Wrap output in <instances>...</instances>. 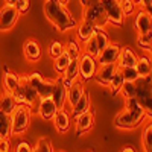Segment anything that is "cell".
I'll return each mask as SVG.
<instances>
[{
  "label": "cell",
  "mask_w": 152,
  "mask_h": 152,
  "mask_svg": "<svg viewBox=\"0 0 152 152\" xmlns=\"http://www.w3.org/2000/svg\"><path fill=\"white\" fill-rule=\"evenodd\" d=\"M64 52H66L72 59H78V58L81 56V53H82L79 41H76V40H73V38H70V40L64 44Z\"/></svg>",
  "instance_id": "f1b7e54d"
},
{
  "label": "cell",
  "mask_w": 152,
  "mask_h": 152,
  "mask_svg": "<svg viewBox=\"0 0 152 152\" xmlns=\"http://www.w3.org/2000/svg\"><path fill=\"white\" fill-rule=\"evenodd\" d=\"M151 58H152V52H151Z\"/></svg>",
  "instance_id": "db71d44e"
},
{
  "label": "cell",
  "mask_w": 152,
  "mask_h": 152,
  "mask_svg": "<svg viewBox=\"0 0 152 152\" xmlns=\"http://www.w3.org/2000/svg\"><path fill=\"white\" fill-rule=\"evenodd\" d=\"M123 78H125V82H135L140 76H138L135 67H125V69H120Z\"/></svg>",
  "instance_id": "8d00e7d4"
},
{
  "label": "cell",
  "mask_w": 152,
  "mask_h": 152,
  "mask_svg": "<svg viewBox=\"0 0 152 152\" xmlns=\"http://www.w3.org/2000/svg\"><path fill=\"white\" fill-rule=\"evenodd\" d=\"M20 87V75L11 72L8 67H5V73H3V88L6 93L14 94Z\"/></svg>",
  "instance_id": "ffe728a7"
},
{
  "label": "cell",
  "mask_w": 152,
  "mask_h": 152,
  "mask_svg": "<svg viewBox=\"0 0 152 152\" xmlns=\"http://www.w3.org/2000/svg\"><path fill=\"white\" fill-rule=\"evenodd\" d=\"M70 61H72V58H70L66 52H62L58 58H55V59H53V69H55V72L61 76L62 73L66 72L67 66L70 64Z\"/></svg>",
  "instance_id": "f546056e"
},
{
  "label": "cell",
  "mask_w": 152,
  "mask_h": 152,
  "mask_svg": "<svg viewBox=\"0 0 152 152\" xmlns=\"http://www.w3.org/2000/svg\"><path fill=\"white\" fill-rule=\"evenodd\" d=\"M15 108H17V100L11 93L3 91L2 94H0V111L11 116L12 111H14Z\"/></svg>",
  "instance_id": "d4e9b609"
},
{
  "label": "cell",
  "mask_w": 152,
  "mask_h": 152,
  "mask_svg": "<svg viewBox=\"0 0 152 152\" xmlns=\"http://www.w3.org/2000/svg\"><path fill=\"white\" fill-rule=\"evenodd\" d=\"M142 145H143V152H152V120L145 126V129H143Z\"/></svg>",
  "instance_id": "4dcf8cb0"
},
{
  "label": "cell",
  "mask_w": 152,
  "mask_h": 152,
  "mask_svg": "<svg viewBox=\"0 0 152 152\" xmlns=\"http://www.w3.org/2000/svg\"><path fill=\"white\" fill-rule=\"evenodd\" d=\"M44 2H47V0H44Z\"/></svg>",
  "instance_id": "9f6ffc18"
},
{
  "label": "cell",
  "mask_w": 152,
  "mask_h": 152,
  "mask_svg": "<svg viewBox=\"0 0 152 152\" xmlns=\"http://www.w3.org/2000/svg\"><path fill=\"white\" fill-rule=\"evenodd\" d=\"M84 53L90 55V56H93V58H97V56H99V47H97V43H96L94 34L91 35V38H90L87 43H84Z\"/></svg>",
  "instance_id": "d6a6232c"
},
{
  "label": "cell",
  "mask_w": 152,
  "mask_h": 152,
  "mask_svg": "<svg viewBox=\"0 0 152 152\" xmlns=\"http://www.w3.org/2000/svg\"><path fill=\"white\" fill-rule=\"evenodd\" d=\"M145 11L148 12V14L151 15V18H152V3H151L149 6H146V8H145Z\"/></svg>",
  "instance_id": "bcb514c9"
},
{
  "label": "cell",
  "mask_w": 152,
  "mask_h": 152,
  "mask_svg": "<svg viewBox=\"0 0 152 152\" xmlns=\"http://www.w3.org/2000/svg\"><path fill=\"white\" fill-rule=\"evenodd\" d=\"M28 81L29 84L37 90V94L40 99L44 97H52L53 88L56 84V79H50V78H44L40 72H32L28 73Z\"/></svg>",
  "instance_id": "8992f818"
},
{
  "label": "cell",
  "mask_w": 152,
  "mask_h": 152,
  "mask_svg": "<svg viewBox=\"0 0 152 152\" xmlns=\"http://www.w3.org/2000/svg\"><path fill=\"white\" fill-rule=\"evenodd\" d=\"M82 20L91 23L96 29H104L108 24L107 14H105V11L100 3H94V5H90L88 8H85Z\"/></svg>",
  "instance_id": "ba28073f"
},
{
  "label": "cell",
  "mask_w": 152,
  "mask_h": 152,
  "mask_svg": "<svg viewBox=\"0 0 152 152\" xmlns=\"http://www.w3.org/2000/svg\"><path fill=\"white\" fill-rule=\"evenodd\" d=\"M79 3L82 5V8L85 9V8H88V6H90L91 3H90V0H79Z\"/></svg>",
  "instance_id": "7bdbcfd3"
},
{
  "label": "cell",
  "mask_w": 152,
  "mask_h": 152,
  "mask_svg": "<svg viewBox=\"0 0 152 152\" xmlns=\"http://www.w3.org/2000/svg\"><path fill=\"white\" fill-rule=\"evenodd\" d=\"M32 119V113L29 107L17 105V108L11 114V123H12V135H21L28 131Z\"/></svg>",
  "instance_id": "5b68a950"
},
{
  "label": "cell",
  "mask_w": 152,
  "mask_h": 152,
  "mask_svg": "<svg viewBox=\"0 0 152 152\" xmlns=\"http://www.w3.org/2000/svg\"><path fill=\"white\" fill-rule=\"evenodd\" d=\"M132 2H134L135 5H142V0H132Z\"/></svg>",
  "instance_id": "681fc988"
},
{
  "label": "cell",
  "mask_w": 152,
  "mask_h": 152,
  "mask_svg": "<svg viewBox=\"0 0 152 152\" xmlns=\"http://www.w3.org/2000/svg\"><path fill=\"white\" fill-rule=\"evenodd\" d=\"M62 52H64V44H62V43H59V41H52V43H50V46H49V55L52 56L53 59L58 58Z\"/></svg>",
  "instance_id": "74e56055"
},
{
  "label": "cell",
  "mask_w": 152,
  "mask_h": 152,
  "mask_svg": "<svg viewBox=\"0 0 152 152\" xmlns=\"http://www.w3.org/2000/svg\"><path fill=\"white\" fill-rule=\"evenodd\" d=\"M18 2V0H5L6 5H11V6H15V3Z\"/></svg>",
  "instance_id": "f6af8a7d"
},
{
  "label": "cell",
  "mask_w": 152,
  "mask_h": 152,
  "mask_svg": "<svg viewBox=\"0 0 152 152\" xmlns=\"http://www.w3.org/2000/svg\"><path fill=\"white\" fill-rule=\"evenodd\" d=\"M15 8L17 11L21 14H26V12H29V8H31V2L29 0H18V2L15 3Z\"/></svg>",
  "instance_id": "ab89813d"
},
{
  "label": "cell",
  "mask_w": 152,
  "mask_h": 152,
  "mask_svg": "<svg viewBox=\"0 0 152 152\" xmlns=\"http://www.w3.org/2000/svg\"><path fill=\"white\" fill-rule=\"evenodd\" d=\"M90 107H91L90 94L85 91L84 96L70 108V117H72V119H76L78 116H81V114H84V113H87V111H90Z\"/></svg>",
  "instance_id": "7402d4cb"
},
{
  "label": "cell",
  "mask_w": 152,
  "mask_h": 152,
  "mask_svg": "<svg viewBox=\"0 0 152 152\" xmlns=\"http://www.w3.org/2000/svg\"><path fill=\"white\" fill-rule=\"evenodd\" d=\"M152 3V0H142V5H143V8H146V6H149Z\"/></svg>",
  "instance_id": "7dc6e473"
},
{
  "label": "cell",
  "mask_w": 152,
  "mask_h": 152,
  "mask_svg": "<svg viewBox=\"0 0 152 152\" xmlns=\"http://www.w3.org/2000/svg\"><path fill=\"white\" fill-rule=\"evenodd\" d=\"M23 55L29 62H37L40 61L41 55H43V50H41V46L37 40L34 38H28L23 44Z\"/></svg>",
  "instance_id": "9a60e30c"
},
{
  "label": "cell",
  "mask_w": 152,
  "mask_h": 152,
  "mask_svg": "<svg viewBox=\"0 0 152 152\" xmlns=\"http://www.w3.org/2000/svg\"><path fill=\"white\" fill-rule=\"evenodd\" d=\"M58 152H64V151H58Z\"/></svg>",
  "instance_id": "f5cc1de1"
},
{
  "label": "cell",
  "mask_w": 152,
  "mask_h": 152,
  "mask_svg": "<svg viewBox=\"0 0 152 152\" xmlns=\"http://www.w3.org/2000/svg\"><path fill=\"white\" fill-rule=\"evenodd\" d=\"M125 99H128V97H134L135 94V82H125L123 88H122V93Z\"/></svg>",
  "instance_id": "f35d334b"
},
{
  "label": "cell",
  "mask_w": 152,
  "mask_h": 152,
  "mask_svg": "<svg viewBox=\"0 0 152 152\" xmlns=\"http://www.w3.org/2000/svg\"><path fill=\"white\" fill-rule=\"evenodd\" d=\"M117 72L116 64H105V66H99L96 73H94V81L104 87H108L111 79L114 78V75Z\"/></svg>",
  "instance_id": "5bb4252c"
},
{
  "label": "cell",
  "mask_w": 152,
  "mask_h": 152,
  "mask_svg": "<svg viewBox=\"0 0 152 152\" xmlns=\"http://www.w3.org/2000/svg\"><path fill=\"white\" fill-rule=\"evenodd\" d=\"M44 15L53 24V28L61 34L76 29V26H78V23H76L75 17L72 15V12L67 9V6L58 3L56 0L44 2Z\"/></svg>",
  "instance_id": "6da1fadb"
},
{
  "label": "cell",
  "mask_w": 152,
  "mask_h": 152,
  "mask_svg": "<svg viewBox=\"0 0 152 152\" xmlns=\"http://www.w3.org/2000/svg\"><path fill=\"white\" fill-rule=\"evenodd\" d=\"M52 99L56 104L58 110H64L67 107V88L62 84V76L56 78V84H55L53 93H52Z\"/></svg>",
  "instance_id": "e0dca14e"
},
{
  "label": "cell",
  "mask_w": 152,
  "mask_h": 152,
  "mask_svg": "<svg viewBox=\"0 0 152 152\" xmlns=\"http://www.w3.org/2000/svg\"><path fill=\"white\" fill-rule=\"evenodd\" d=\"M61 76H62L64 81H70V82L78 81L79 79V62H78V59H72L70 64L66 69V72L62 73Z\"/></svg>",
  "instance_id": "484cf974"
},
{
  "label": "cell",
  "mask_w": 152,
  "mask_h": 152,
  "mask_svg": "<svg viewBox=\"0 0 152 152\" xmlns=\"http://www.w3.org/2000/svg\"><path fill=\"white\" fill-rule=\"evenodd\" d=\"M135 70L138 73L140 78H145V76H149L152 73V58L148 53H143L137 58V64H135Z\"/></svg>",
  "instance_id": "603a6c76"
},
{
  "label": "cell",
  "mask_w": 152,
  "mask_h": 152,
  "mask_svg": "<svg viewBox=\"0 0 152 152\" xmlns=\"http://www.w3.org/2000/svg\"><path fill=\"white\" fill-rule=\"evenodd\" d=\"M32 151H34V148L28 142H18L14 149V152H32Z\"/></svg>",
  "instance_id": "60d3db41"
},
{
  "label": "cell",
  "mask_w": 152,
  "mask_h": 152,
  "mask_svg": "<svg viewBox=\"0 0 152 152\" xmlns=\"http://www.w3.org/2000/svg\"><path fill=\"white\" fill-rule=\"evenodd\" d=\"M94 126V111H87L75 119V131L76 135H82L91 131Z\"/></svg>",
  "instance_id": "7c38bea8"
},
{
  "label": "cell",
  "mask_w": 152,
  "mask_h": 152,
  "mask_svg": "<svg viewBox=\"0 0 152 152\" xmlns=\"http://www.w3.org/2000/svg\"><path fill=\"white\" fill-rule=\"evenodd\" d=\"M120 50L122 47L117 44V43H110L102 52L99 53V56L96 58L97 64L99 66H105V64H116L117 59H119V55H120Z\"/></svg>",
  "instance_id": "8fae6325"
},
{
  "label": "cell",
  "mask_w": 152,
  "mask_h": 152,
  "mask_svg": "<svg viewBox=\"0 0 152 152\" xmlns=\"http://www.w3.org/2000/svg\"><path fill=\"white\" fill-rule=\"evenodd\" d=\"M17 100V105H24V107H29L31 110L38 104V94L37 90L29 84L28 81V75H20V87L18 90L12 94Z\"/></svg>",
  "instance_id": "277c9868"
},
{
  "label": "cell",
  "mask_w": 152,
  "mask_h": 152,
  "mask_svg": "<svg viewBox=\"0 0 152 152\" xmlns=\"http://www.w3.org/2000/svg\"><path fill=\"white\" fill-rule=\"evenodd\" d=\"M58 3H61V5H64V6H67V3L70 2V0H56Z\"/></svg>",
  "instance_id": "c3c4849f"
},
{
  "label": "cell",
  "mask_w": 152,
  "mask_h": 152,
  "mask_svg": "<svg viewBox=\"0 0 152 152\" xmlns=\"http://www.w3.org/2000/svg\"><path fill=\"white\" fill-rule=\"evenodd\" d=\"M137 53L134 52V49H131L129 46L126 47H122L120 50V55H119V59L116 62L117 69H125V67H135L137 64Z\"/></svg>",
  "instance_id": "ac0fdd59"
},
{
  "label": "cell",
  "mask_w": 152,
  "mask_h": 152,
  "mask_svg": "<svg viewBox=\"0 0 152 152\" xmlns=\"http://www.w3.org/2000/svg\"><path fill=\"white\" fill-rule=\"evenodd\" d=\"M52 122H53V125H55L56 131L61 132V134H64V132H67V131L70 129L72 117H70L69 111L64 108V110H58V111L55 113V116H53Z\"/></svg>",
  "instance_id": "d6986e66"
},
{
  "label": "cell",
  "mask_w": 152,
  "mask_h": 152,
  "mask_svg": "<svg viewBox=\"0 0 152 152\" xmlns=\"http://www.w3.org/2000/svg\"><path fill=\"white\" fill-rule=\"evenodd\" d=\"M56 111H58V108H56V104L53 102V99H52V97L38 99L37 113L40 114V117H41L43 120H52Z\"/></svg>",
  "instance_id": "4fadbf2b"
},
{
  "label": "cell",
  "mask_w": 152,
  "mask_h": 152,
  "mask_svg": "<svg viewBox=\"0 0 152 152\" xmlns=\"http://www.w3.org/2000/svg\"><path fill=\"white\" fill-rule=\"evenodd\" d=\"M137 46L140 47L145 52L151 53L152 52V37L151 34H146V35H138L137 37Z\"/></svg>",
  "instance_id": "836d02e7"
},
{
  "label": "cell",
  "mask_w": 152,
  "mask_h": 152,
  "mask_svg": "<svg viewBox=\"0 0 152 152\" xmlns=\"http://www.w3.org/2000/svg\"><path fill=\"white\" fill-rule=\"evenodd\" d=\"M20 17V12L15 6L5 5L0 9V31H9L15 26V23Z\"/></svg>",
  "instance_id": "30bf717a"
},
{
  "label": "cell",
  "mask_w": 152,
  "mask_h": 152,
  "mask_svg": "<svg viewBox=\"0 0 152 152\" xmlns=\"http://www.w3.org/2000/svg\"><path fill=\"white\" fill-rule=\"evenodd\" d=\"M87 152H91V151H87Z\"/></svg>",
  "instance_id": "11a10c76"
},
{
  "label": "cell",
  "mask_w": 152,
  "mask_h": 152,
  "mask_svg": "<svg viewBox=\"0 0 152 152\" xmlns=\"http://www.w3.org/2000/svg\"><path fill=\"white\" fill-rule=\"evenodd\" d=\"M134 99L142 107L145 114L152 119V73L145 78H138L135 81V94Z\"/></svg>",
  "instance_id": "3957f363"
},
{
  "label": "cell",
  "mask_w": 152,
  "mask_h": 152,
  "mask_svg": "<svg viewBox=\"0 0 152 152\" xmlns=\"http://www.w3.org/2000/svg\"><path fill=\"white\" fill-rule=\"evenodd\" d=\"M99 3L102 5L105 14H107V18H108V23L114 24V26H119L122 28L125 24V15L122 12V8H120V0H99Z\"/></svg>",
  "instance_id": "52a82bcc"
},
{
  "label": "cell",
  "mask_w": 152,
  "mask_h": 152,
  "mask_svg": "<svg viewBox=\"0 0 152 152\" xmlns=\"http://www.w3.org/2000/svg\"><path fill=\"white\" fill-rule=\"evenodd\" d=\"M32 152H53V146L49 138H40Z\"/></svg>",
  "instance_id": "d590c367"
},
{
  "label": "cell",
  "mask_w": 152,
  "mask_h": 152,
  "mask_svg": "<svg viewBox=\"0 0 152 152\" xmlns=\"http://www.w3.org/2000/svg\"><path fill=\"white\" fill-rule=\"evenodd\" d=\"M90 3H91V5H94V3H99V0H90Z\"/></svg>",
  "instance_id": "f907efd6"
},
{
  "label": "cell",
  "mask_w": 152,
  "mask_h": 152,
  "mask_svg": "<svg viewBox=\"0 0 152 152\" xmlns=\"http://www.w3.org/2000/svg\"><path fill=\"white\" fill-rule=\"evenodd\" d=\"M120 152H135V149H134L132 146H125Z\"/></svg>",
  "instance_id": "ee69618b"
},
{
  "label": "cell",
  "mask_w": 152,
  "mask_h": 152,
  "mask_svg": "<svg viewBox=\"0 0 152 152\" xmlns=\"http://www.w3.org/2000/svg\"><path fill=\"white\" fill-rule=\"evenodd\" d=\"M85 91H87V90H85V87H84V82L75 81L73 85H72L70 88H67V107L72 108V107L84 96Z\"/></svg>",
  "instance_id": "44dd1931"
},
{
  "label": "cell",
  "mask_w": 152,
  "mask_h": 152,
  "mask_svg": "<svg viewBox=\"0 0 152 152\" xmlns=\"http://www.w3.org/2000/svg\"><path fill=\"white\" fill-rule=\"evenodd\" d=\"M120 8H122L123 15L125 17H129V15H134L135 14L137 5L132 2V0H120Z\"/></svg>",
  "instance_id": "e575fe53"
},
{
  "label": "cell",
  "mask_w": 152,
  "mask_h": 152,
  "mask_svg": "<svg viewBox=\"0 0 152 152\" xmlns=\"http://www.w3.org/2000/svg\"><path fill=\"white\" fill-rule=\"evenodd\" d=\"M94 37H96V43H97V47H99V53L111 43L110 40V35L107 31L104 29H94Z\"/></svg>",
  "instance_id": "1f68e13d"
},
{
  "label": "cell",
  "mask_w": 152,
  "mask_h": 152,
  "mask_svg": "<svg viewBox=\"0 0 152 152\" xmlns=\"http://www.w3.org/2000/svg\"><path fill=\"white\" fill-rule=\"evenodd\" d=\"M146 119L148 116L142 110V107L138 105L137 100L134 97H128L125 99V108L114 117V126L119 129L131 131L138 128Z\"/></svg>",
  "instance_id": "7a4b0ae2"
},
{
  "label": "cell",
  "mask_w": 152,
  "mask_h": 152,
  "mask_svg": "<svg viewBox=\"0 0 152 152\" xmlns=\"http://www.w3.org/2000/svg\"><path fill=\"white\" fill-rule=\"evenodd\" d=\"M0 152H12L11 138H0Z\"/></svg>",
  "instance_id": "b9f144b4"
},
{
  "label": "cell",
  "mask_w": 152,
  "mask_h": 152,
  "mask_svg": "<svg viewBox=\"0 0 152 152\" xmlns=\"http://www.w3.org/2000/svg\"><path fill=\"white\" fill-rule=\"evenodd\" d=\"M151 37H152V28H151Z\"/></svg>",
  "instance_id": "816d5d0a"
},
{
  "label": "cell",
  "mask_w": 152,
  "mask_h": 152,
  "mask_svg": "<svg viewBox=\"0 0 152 152\" xmlns=\"http://www.w3.org/2000/svg\"><path fill=\"white\" fill-rule=\"evenodd\" d=\"M94 26L91 23H88V21H81L79 26H76V38H78V41L79 43H87L88 40L91 38V35L94 34Z\"/></svg>",
  "instance_id": "cb8c5ba5"
},
{
  "label": "cell",
  "mask_w": 152,
  "mask_h": 152,
  "mask_svg": "<svg viewBox=\"0 0 152 152\" xmlns=\"http://www.w3.org/2000/svg\"><path fill=\"white\" fill-rule=\"evenodd\" d=\"M9 137H12L11 116L0 111V138H9Z\"/></svg>",
  "instance_id": "83f0119b"
},
{
  "label": "cell",
  "mask_w": 152,
  "mask_h": 152,
  "mask_svg": "<svg viewBox=\"0 0 152 152\" xmlns=\"http://www.w3.org/2000/svg\"><path fill=\"white\" fill-rule=\"evenodd\" d=\"M123 85H125V78H123V75H122L120 69H117L116 75H114V78L111 79V82H110V85H108L110 93H111L113 96H119V94L122 93Z\"/></svg>",
  "instance_id": "4316f807"
},
{
  "label": "cell",
  "mask_w": 152,
  "mask_h": 152,
  "mask_svg": "<svg viewBox=\"0 0 152 152\" xmlns=\"http://www.w3.org/2000/svg\"><path fill=\"white\" fill-rule=\"evenodd\" d=\"M78 62H79V79L81 82H87L94 78V73L99 67L96 58L87 55V53H81V56L78 58Z\"/></svg>",
  "instance_id": "9c48e42d"
},
{
  "label": "cell",
  "mask_w": 152,
  "mask_h": 152,
  "mask_svg": "<svg viewBox=\"0 0 152 152\" xmlns=\"http://www.w3.org/2000/svg\"><path fill=\"white\" fill-rule=\"evenodd\" d=\"M134 26H135V31L138 35H146V34H151V28H152V18L151 15L145 9H140L137 11L135 14V20H134Z\"/></svg>",
  "instance_id": "2e32d148"
}]
</instances>
